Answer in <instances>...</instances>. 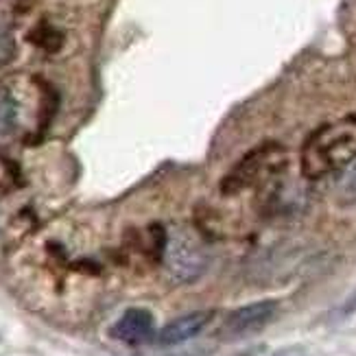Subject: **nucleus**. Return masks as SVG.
I'll return each mask as SVG.
<instances>
[{"label": "nucleus", "mask_w": 356, "mask_h": 356, "mask_svg": "<svg viewBox=\"0 0 356 356\" xmlns=\"http://www.w3.org/2000/svg\"><path fill=\"white\" fill-rule=\"evenodd\" d=\"M164 267L171 280L191 284L208 269V250L191 227H175L164 236Z\"/></svg>", "instance_id": "nucleus-1"}, {"label": "nucleus", "mask_w": 356, "mask_h": 356, "mask_svg": "<svg viewBox=\"0 0 356 356\" xmlns=\"http://www.w3.org/2000/svg\"><path fill=\"white\" fill-rule=\"evenodd\" d=\"M356 156V138L343 129H321L304 147L302 166L308 177H323L341 168Z\"/></svg>", "instance_id": "nucleus-2"}, {"label": "nucleus", "mask_w": 356, "mask_h": 356, "mask_svg": "<svg viewBox=\"0 0 356 356\" xmlns=\"http://www.w3.org/2000/svg\"><path fill=\"white\" fill-rule=\"evenodd\" d=\"M282 160V149L275 145L258 147L232 168V173L223 179V193H238L254 181L269 175Z\"/></svg>", "instance_id": "nucleus-3"}, {"label": "nucleus", "mask_w": 356, "mask_h": 356, "mask_svg": "<svg viewBox=\"0 0 356 356\" xmlns=\"http://www.w3.org/2000/svg\"><path fill=\"white\" fill-rule=\"evenodd\" d=\"M277 311H280V304L275 300H258L252 304H245L227 315L223 323V332L229 339L250 337L254 332H260L262 328H267L277 317Z\"/></svg>", "instance_id": "nucleus-4"}, {"label": "nucleus", "mask_w": 356, "mask_h": 356, "mask_svg": "<svg viewBox=\"0 0 356 356\" xmlns=\"http://www.w3.org/2000/svg\"><path fill=\"white\" fill-rule=\"evenodd\" d=\"M110 332L120 343L140 346L156 334V319L145 308H129V311H125L116 319Z\"/></svg>", "instance_id": "nucleus-5"}, {"label": "nucleus", "mask_w": 356, "mask_h": 356, "mask_svg": "<svg viewBox=\"0 0 356 356\" xmlns=\"http://www.w3.org/2000/svg\"><path fill=\"white\" fill-rule=\"evenodd\" d=\"M212 313L210 311H195V313H186L173 321H168L166 326L156 334L160 346H179L186 341H193L195 337H199L208 328V323L212 321Z\"/></svg>", "instance_id": "nucleus-6"}, {"label": "nucleus", "mask_w": 356, "mask_h": 356, "mask_svg": "<svg viewBox=\"0 0 356 356\" xmlns=\"http://www.w3.org/2000/svg\"><path fill=\"white\" fill-rule=\"evenodd\" d=\"M20 127V107L9 86L0 83V147L15 140Z\"/></svg>", "instance_id": "nucleus-7"}, {"label": "nucleus", "mask_w": 356, "mask_h": 356, "mask_svg": "<svg viewBox=\"0 0 356 356\" xmlns=\"http://www.w3.org/2000/svg\"><path fill=\"white\" fill-rule=\"evenodd\" d=\"M334 197L343 206L356 204V156L339 171L334 181Z\"/></svg>", "instance_id": "nucleus-8"}, {"label": "nucleus", "mask_w": 356, "mask_h": 356, "mask_svg": "<svg viewBox=\"0 0 356 356\" xmlns=\"http://www.w3.org/2000/svg\"><path fill=\"white\" fill-rule=\"evenodd\" d=\"M15 55H18V46H15L13 31L5 22H0V68L9 66Z\"/></svg>", "instance_id": "nucleus-9"}]
</instances>
